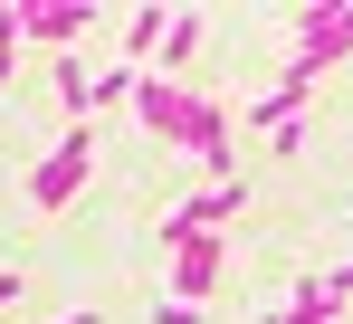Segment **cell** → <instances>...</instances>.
Returning <instances> with one entry per match:
<instances>
[{"instance_id": "cell-1", "label": "cell", "mask_w": 353, "mask_h": 324, "mask_svg": "<svg viewBox=\"0 0 353 324\" xmlns=\"http://www.w3.org/2000/svg\"><path fill=\"white\" fill-rule=\"evenodd\" d=\"M86 181H96V124H58V143L29 162L19 201H29L39 219H58V210H77V201H86Z\"/></svg>"}, {"instance_id": "cell-2", "label": "cell", "mask_w": 353, "mask_h": 324, "mask_svg": "<svg viewBox=\"0 0 353 324\" xmlns=\"http://www.w3.org/2000/svg\"><path fill=\"white\" fill-rule=\"evenodd\" d=\"M344 57H353V0H334V10H305V19H296V48H287V77H277V86L315 96V86H325V67H344Z\"/></svg>"}, {"instance_id": "cell-3", "label": "cell", "mask_w": 353, "mask_h": 324, "mask_svg": "<svg viewBox=\"0 0 353 324\" xmlns=\"http://www.w3.org/2000/svg\"><path fill=\"white\" fill-rule=\"evenodd\" d=\"M10 29H19V48L77 57V39H96V10L86 0H10Z\"/></svg>"}, {"instance_id": "cell-4", "label": "cell", "mask_w": 353, "mask_h": 324, "mask_svg": "<svg viewBox=\"0 0 353 324\" xmlns=\"http://www.w3.org/2000/svg\"><path fill=\"white\" fill-rule=\"evenodd\" d=\"M239 210H248V181L230 172V181H210V191H191V201L163 210V248H181V239H220Z\"/></svg>"}, {"instance_id": "cell-5", "label": "cell", "mask_w": 353, "mask_h": 324, "mask_svg": "<svg viewBox=\"0 0 353 324\" xmlns=\"http://www.w3.org/2000/svg\"><path fill=\"white\" fill-rule=\"evenodd\" d=\"M191 114H201V96H191V86H172V77H134V124H143V134L191 143Z\"/></svg>"}, {"instance_id": "cell-6", "label": "cell", "mask_w": 353, "mask_h": 324, "mask_svg": "<svg viewBox=\"0 0 353 324\" xmlns=\"http://www.w3.org/2000/svg\"><path fill=\"white\" fill-rule=\"evenodd\" d=\"M210 286H220V239H181V248H172V286H163V296H172V305H201Z\"/></svg>"}, {"instance_id": "cell-7", "label": "cell", "mask_w": 353, "mask_h": 324, "mask_svg": "<svg viewBox=\"0 0 353 324\" xmlns=\"http://www.w3.org/2000/svg\"><path fill=\"white\" fill-rule=\"evenodd\" d=\"M163 19H172V10H163V0H143V10H134V19H124V67H153V57H163Z\"/></svg>"}, {"instance_id": "cell-8", "label": "cell", "mask_w": 353, "mask_h": 324, "mask_svg": "<svg viewBox=\"0 0 353 324\" xmlns=\"http://www.w3.org/2000/svg\"><path fill=\"white\" fill-rule=\"evenodd\" d=\"M191 48H201V10H172V19H163V57H153L143 77H172V67H181Z\"/></svg>"}, {"instance_id": "cell-9", "label": "cell", "mask_w": 353, "mask_h": 324, "mask_svg": "<svg viewBox=\"0 0 353 324\" xmlns=\"http://www.w3.org/2000/svg\"><path fill=\"white\" fill-rule=\"evenodd\" d=\"M134 77H143V67H124V57L96 67V77H86V86H96V114H105V105H134Z\"/></svg>"}, {"instance_id": "cell-10", "label": "cell", "mask_w": 353, "mask_h": 324, "mask_svg": "<svg viewBox=\"0 0 353 324\" xmlns=\"http://www.w3.org/2000/svg\"><path fill=\"white\" fill-rule=\"evenodd\" d=\"M10 77H19V29H10V10H0V96H10Z\"/></svg>"}, {"instance_id": "cell-11", "label": "cell", "mask_w": 353, "mask_h": 324, "mask_svg": "<svg viewBox=\"0 0 353 324\" xmlns=\"http://www.w3.org/2000/svg\"><path fill=\"white\" fill-rule=\"evenodd\" d=\"M153 324H201V305H172V296H163V305H153Z\"/></svg>"}, {"instance_id": "cell-12", "label": "cell", "mask_w": 353, "mask_h": 324, "mask_svg": "<svg viewBox=\"0 0 353 324\" xmlns=\"http://www.w3.org/2000/svg\"><path fill=\"white\" fill-rule=\"evenodd\" d=\"M19 296H29V276H0V315H10V305H19Z\"/></svg>"}, {"instance_id": "cell-13", "label": "cell", "mask_w": 353, "mask_h": 324, "mask_svg": "<svg viewBox=\"0 0 353 324\" xmlns=\"http://www.w3.org/2000/svg\"><path fill=\"white\" fill-rule=\"evenodd\" d=\"M258 324H315V315H287V305H268V315H258Z\"/></svg>"}, {"instance_id": "cell-14", "label": "cell", "mask_w": 353, "mask_h": 324, "mask_svg": "<svg viewBox=\"0 0 353 324\" xmlns=\"http://www.w3.org/2000/svg\"><path fill=\"white\" fill-rule=\"evenodd\" d=\"M48 324H96V315H48Z\"/></svg>"}]
</instances>
